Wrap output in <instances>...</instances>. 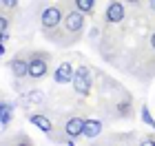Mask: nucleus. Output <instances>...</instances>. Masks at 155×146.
I'll return each mask as SVG.
<instances>
[{
  "label": "nucleus",
  "mask_w": 155,
  "mask_h": 146,
  "mask_svg": "<svg viewBox=\"0 0 155 146\" xmlns=\"http://www.w3.org/2000/svg\"><path fill=\"white\" fill-rule=\"evenodd\" d=\"M73 91L80 97H89L93 91V71L89 64H80L75 67V78H73Z\"/></svg>",
  "instance_id": "1"
},
{
  "label": "nucleus",
  "mask_w": 155,
  "mask_h": 146,
  "mask_svg": "<svg viewBox=\"0 0 155 146\" xmlns=\"http://www.w3.org/2000/svg\"><path fill=\"white\" fill-rule=\"evenodd\" d=\"M64 9H62L60 5H49L42 9L40 13V27H42V31H55V29H60V24H62V20H64Z\"/></svg>",
  "instance_id": "2"
},
{
  "label": "nucleus",
  "mask_w": 155,
  "mask_h": 146,
  "mask_svg": "<svg viewBox=\"0 0 155 146\" xmlns=\"http://www.w3.org/2000/svg\"><path fill=\"white\" fill-rule=\"evenodd\" d=\"M60 29H62V33H71V36L80 38V33L84 29V13L80 9H75V7H73V9H69L64 13V20H62Z\"/></svg>",
  "instance_id": "3"
},
{
  "label": "nucleus",
  "mask_w": 155,
  "mask_h": 146,
  "mask_svg": "<svg viewBox=\"0 0 155 146\" xmlns=\"http://www.w3.org/2000/svg\"><path fill=\"white\" fill-rule=\"evenodd\" d=\"M49 73V53L33 51L29 55V80H42Z\"/></svg>",
  "instance_id": "4"
},
{
  "label": "nucleus",
  "mask_w": 155,
  "mask_h": 146,
  "mask_svg": "<svg viewBox=\"0 0 155 146\" xmlns=\"http://www.w3.org/2000/svg\"><path fill=\"white\" fill-rule=\"evenodd\" d=\"M124 18H126V7L122 0H111L109 7L104 9V22L107 24H120V22H124Z\"/></svg>",
  "instance_id": "5"
},
{
  "label": "nucleus",
  "mask_w": 155,
  "mask_h": 146,
  "mask_svg": "<svg viewBox=\"0 0 155 146\" xmlns=\"http://www.w3.org/2000/svg\"><path fill=\"white\" fill-rule=\"evenodd\" d=\"M75 78V67L71 64V62H60L58 69L53 71V80H55V84H71Z\"/></svg>",
  "instance_id": "6"
},
{
  "label": "nucleus",
  "mask_w": 155,
  "mask_h": 146,
  "mask_svg": "<svg viewBox=\"0 0 155 146\" xmlns=\"http://www.w3.org/2000/svg\"><path fill=\"white\" fill-rule=\"evenodd\" d=\"M9 69H11V73H13V78H16V80L29 78V58H25V55H16V58H11Z\"/></svg>",
  "instance_id": "7"
},
{
  "label": "nucleus",
  "mask_w": 155,
  "mask_h": 146,
  "mask_svg": "<svg viewBox=\"0 0 155 146\" xmlns=\"http://www.w3.org/2000/svg\"><path fill=\"white\" fill-rule=\"evenodd\" d=\"M84 124H87V120L84 117H80V115H71L69 120L64 122V135L67 137H80V135H84Z\"/></svg>",
  "instance_id": "8"
},
{
  "label": "nucleus",
  "mask_w": 155,
  "mask_h": 146,
  "mask_svg": "<svg viewBox=\"0 0 155 146\" xmlns=\"http://www.w3.org/2000/svg\"><path fill=\"white\" fill-rule=\"evenodd\" d=\"M29 122L33 124V126H38L42 133H47V135H51L53 133V122L49 120L47 115H40V113H33L31 117H29Z\"/></svg>",
  "instance_id": "9"
},
{
  "label": "nucleus",
  "mask_w": 155,
  "mask_h": 146,
  "mask_svg": "<svg viewBox=\"0 0 155 146\" xmlns=\"http://www.w3.org/2000/svg\"><path fill=\"white\" fill-rule=\"evenodd\" d=\"M102 131H104V124L100 120H87V124H84V137L87 140H95Z\"/></svg>",
  "instance_id": "10"
},
{
  "label": "nucleus",
  "mask_w": 155,
  "mask_h": 146,
  "mask_svg": "<svg viewBox=\"0 0 155 146\" xmlns=\"http://www.w3.org/2000/svg\"><path fill=\"white\" fill-rule=\"evenodd\" d=\"M16 111V104H11V102H7L2 100V104H0V126L7 128L9 126V122H11V113Z\"/></svg>",
  "instance_id": "11"
},
{
  "label": "nucleus",
  "mask_w": 155,
  "mask_h": 146,
  "mask_svg": "<svg viewBox=\"0 0 155 146\" xmlns=\"http://www.w3.org/2000/svg\"><path fill=\"white\" fill-rule=\"evenodd\" d=\"M95 2H97V0H73V7H75V9H80L84 16H93Z\"/></svg>",
  "instance_id": "12"
},
{
  "label": "nucleus",
  "mask_w": 155,
  "mask_h": 146,
  "mask_svg": "<svg viewBox=\"0 0 155 146\" xmlns=\"http://www.w3.org/2000/svg\"><path fill=\"white\" fill-rule=\"evenodd\" d=\"M22 100L27 104H45V93L38 91V89H33V91H27L22 95Z\"/></svg>",
  "instance_id": "13"
},
{
  "label": "nucleus",
  "mask_w": 155,
  "mask_h": 146,
  "mask_svg": "<svg viewBox=\"0 0 155 146\" xmlns=\"http://www.w3.org/2000/svg\"><path fill=\"white\" fill-rule=\"evenodd\" d=\"M115 113L120 115V117H131L133 115V106H131V100H120L117 104H115Z\"/></svg>",
  "instance_id": "14"
},
{
  "label": "nucleus",
  "mask_w": 155,
  "mask_h": 146,
  "mask_svg": "<svg viewBox=\"0 0 155 146\" xmlns=\"http://www.w3.org/2000/svg\"><path fill=\"white\" fill-rule=\"evenodd\" d=\"M140 117H142V122L146 124V126H151V128H155V120H153V115H151V111H149V106H142V109H140Z\"/></svg>",
  "instance_id": "15"
},
{
  "label": "nucleus",
  "mask_w": 155,
  "mask_h": 146,
  "mask_svg": "<svg viewBox=\"0 0 155 146\" xmlns=\"http://www.w3.org/2000/svg\"><path fill=\"white\" fill-rule=\"evenodd\" d=\"M0 33H9V20H7V16L0 18Z\"/></svg>",
  "instance_id": "16"
},
{
  "label": "nucleus",
  "mask_w": 155,
  "mask_h": 146,
  "mask_svg": "<svg viewBox=\"0 0 155 146\" xmlns=\"http://www.w3.org/2000/svg\"><path fill=\"white\" fill-rule=\"evenodd\" d=\"M0 2H2L5 9H16L18 7V0H0Z\"/></svg>",
  "instance_id": "17"
},
{
  "label": "nucleus",
  "mask_w": 155,
  "mask_h": 146,
  "mask_svg": "<svg viewBox=\"0 0 155 146\" xmlns=\"http://www.w3.org/2000/svg\"><path fill=\"white\" fill-rule=\"evenodd\" d=\"M149 44H151V49H153V51H155V31L151 33V38H149Z\"/></svg>",
  "instance_id": "18"
},
{
  "label": "nucleus",
  "mask_w": 155,
  "mask_h": 146,
  "mask_svg": "<svg viewBox=\"0 0 155 146\" xmlns=\"http://www.w3.org/2000/svg\"><path fill=\"white\" fill-rule=\"evenodd\" d=\"M126 2H129V5H140L142 0H126Z\"/></svg>",
  "instance_id": "19"
},
{
  "label": "nucleus",
  "mask_w": 155,
  "mask_h": 146,
  "mask_svg": "<svg viewBox=\"0 0 155 146\" xmlns=\"http://www.w3.org/2000/svg\"><path fill=\"white\" fill-rule=\"evenodd\" d=\"M149 5H151V9L155 11V0H149Z\"/></svg>",
  "instance_id": "20"
}]
</instances>
